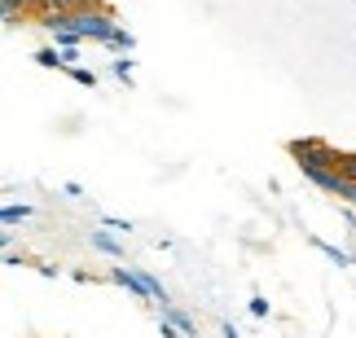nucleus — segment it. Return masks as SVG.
Listing matches in <instances>:
<instances>
[{
	"instance_id": "f257e3e1",
	"label": "nucleus",
	"mask_w": 356,
	"mask_h": 338,
	"mask_svg": "<svg viewBox=\"0 0 356 338\" xmlns=\"http://www.w3.org/2000/svg\"><path fill=\"white\" fill-rule=\"evenodd\" d=\"M71 26H75L84 40H102V44L115 35V18H111V13H102L97 5H92V9H75V13H71Z\"/></svg>"
},
{
	"instance_id": "f03ea898",
	"label": "nucleus",
	"mask_w": 356,
	"mask_h": 338,
	"mask_svg": "<svg viewBox=\"0 0 356 338\" xmlns=\"http://www.w3.org/2000/svg\"><path fill=\"white\" fill-rule=\"evenodd\" d=\"M111 281H119L128 294H136V299H149V290H145V281L141 273H132V268H111Z\"/></svg>"
},
{
	"instance_id": "7ed1b4c3",
	"label": "nucleus",
	"mask_w": 356,
	"mask_h": 338,
	"mask_svg": "<svg viewBox=\"0 0 356 338\" xmlns=\"http://www.w3.org/2000/svg\"><path fill=\"white\" fill-rule=\"evenodd\" d=\"M0 220H5V228H13V224L31 220V207H26V202H9V207L0 211Z\"/></svg>"
},
{
	"instance_id": "20e7f679",
	"label": "nucleus",
	"mask_w": 356,
	"mask_h": 338,
	"mask_svg": "<svg viewBox=\"0 0 356 338\" xmlns=\"http://www.w3.org/2000/svg\"><path fill=\"white\" fill-rule=\"evenodd\" d=\"M317 251L325 255V260H334L339 268H348V264H356V260H352V255H343V251H339V246H330V242H321V237H317Z\"/></svg>"
},
{
	"instance_id": "39448f33",
	"label": "nucleus",
	"mask_w": 356,
	"mask_h": 338,
	"mask_svg": "<svg viewBox=\"0 0 356 338\" xmlns=\"http://www.w3.org/2000/svg\"><path fill=\"white\" fill-rule=\"evenodd\" d=\"M88 242H92L97 251H106V255H123V246H119L111 233H88Z\"/></svg>"
},
{
	"instance_id": "423d86ee",
	"label": "nucleus",
	"mask_w": 356,
	"mask_h": 338,
	"mask_svg": "<svg viewBox=\"0 0 356 338\" xmlns=\"http://www.w3.org/2000/svg\"><path fill=\"white\" fill-rule=\"evenodd\" d=\"M106 49H115V53H132V35L123 31V26H115V35L106 40Z\"/></svg>"
},
{
	"instance_id": "0eeeda50",
	"label": "nucleus",
	"mask_w": 356,
	"mask_h": 338,
	"mask_svg": "<svg viewBox=\"0 0 356 338\" xmlns=\"http://www.w3.org/2000/svg\"><path fill=\"white\" fill-rule=\"evenodd\" d=\"M339 176H343V180H356V154H339Z\"/></svg>"
},
{
	"instance_id": "6e6552de",
	"label": "nucleus",
	"mask_w": 356,
	"mask_h": 338,
	"mask_svg": "<svg viewBox=\"0 0 356 338\" xmlns=\"http://www.w3.org/2000/svg\"><path fill=\"white\" fill-rule=\"evenodd\" d=\"M66 71H71V79H75V84H84V88H92V84H97V75H92V71H84V66H66Z\"/></svg>"
},
{
	"instance_id": "1a4fd4ad",
	"label": "nucleus",
	"mask_w": 356,
	"mask_h": 338,
	"mask_svg": "<svg viewBox=\"0 0 356 338\" xmlns=\"http://www.w3.org/2000/svg\"><path fill=\"white\" fill-rule=\"evenodd\" d=\"M5 5V22H18V9L26 5V0H0Z\"/></svg>"
},
{
	"instance_id": "9d476101",
	"label": "nucleus",
	"mask_w": 356,
	"mask_h": 338,
	"mask_svg": "<svg viewBox=\"0 0 356 338\" xmlns=\"http://www.w3.org/2000/svg\"><path fill=\"white\" fill-rule=\"evenodd\" d=\"M225 338H242V334H238V330H234V326H225Z\"/></svg>"
}]
</instances>
